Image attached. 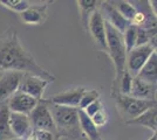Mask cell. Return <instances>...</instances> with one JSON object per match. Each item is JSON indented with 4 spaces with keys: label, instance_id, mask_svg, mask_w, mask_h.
Instances as JSON below:
<instances>
[{
    "label": "cell",
    "instance_id": "6da1fadb",
    "mask_svg": "<svg viewBox=\"0 0 157 140\" xmlns=\"http://www.w3.org/2000/svg\"><path fill=\"white\" fill-rule=\"evenodd\" d=\"M10 71L38 76L51 83L55 81L54 75L39 66L35 59L21 46L18 32L13 27H8L0 33V74Z\"/></svg>",
    "mask_w": 157,
    "mask_h": 140
},
{
    "label": "cell",
    "instance_id": "7a4b0ae2",
    "mask_svg": "<svg viewBox=\"0 0 157 140\" xmlns=\"http://www.w3.org/2000/svg\"><path fill=\"white\" fill-rule=\"evenodd\" d=\"M105 39H107V52L110 56L113 64L115 68V77L111 85V96L117 91V87L123 74L127 70L125 61H127V50H125L124 42L122 34L117 32L114 27H111L108 22L105 21Z\"/></svg>",
    "mask_w": 157,
    "mask_h": 140
},
{
    "label": "cell",
    "instance_id": "3957f363",
    "mask_svg": "<svg viewBox=\"0 0 157 140\" xmlns=\"http://www.w3.org/2000/svg\"><path fill=\"white\" fill-rule=\"evenodd\" d=\"M48 106L54 120L56 134L60 138L78 140L82 137L78 121V109L54 105L49 102Z\"/></svg>",
    "mask_w": 157,
    "mask_h": 140
},
{
    "label": "cell",
    "instance_id": "277c9868",
    "mask_svg": "<svg viewBox=\"0 0 157 140\" xmlns=\"http://www.w3.org/2000/svg\"><path fill=\"white\" fill-rule=\"evenodd\" d=\"M111 97L115 99L118 113L121 118L124 120V123L137 118L138 116L144 113L151 107H156V100L138 99L129 95H121V93H116Z\"/></svg>",
    "mask_w": 157,
    "mask_h": 140
},
{
    "label": "cell",
    "instance_id": "5b68a950",
    "mask_svg": "<svg viewBox=\"0 0 157 140\" xmlns=\"http://www.w3.org/2000/svg\"><path fill=\"white\" fill-rule=\"evenodd\" d=\"M28 118L31 121L33 132L34 131H47L53 134H56L54 120H53L52 113L49 111L47 99L42 98V99L38 100V104L32 110V112L28 114Z\"/></svg>",
    "mask_w": 157,
    "mask_h": 140
},
{
    "label": "cell",
    "instance_id": "8992f818",
    "mask_svg": "<svg viewBox=\"0 0 157 140\" xmlns=\"http://www.w3.org/2000/svg\"><path fill=\"white\" fill-rule=\"evenodd\" d=\"M154 53H156V48L151 45L135 47L130 52L127 53L125 68H127V71L131 75V77L137 76L140 70L144 67V64L148 62Z\"/></svg>",
    "mask_w": 157,
    "mask_h": 140
},
{
    "label": "cell",
    "instance_id": "52a82bcc",
    "mask_svg": "<svg viewBox=\"0 0 157 140\" xmlns=\"http://www.w3.org/2000/svg\"><path fill=\"white\" fill-rule=\"evenodd\" d=\"M48 84H51V82L42 80L38 76L24 75L21 81H20L18 90L21 92L26 93L28 96H31L33 98H35L36 100H40L42 99L45 89L47 88Z\"/></svg>",
    "mask_w": 157,
    "mask_h": 140
},
{
    "label": "cell",
    "instance_id": "ba28073f",
    "mask_svg": "<svg viewBox=\"0 0 157 140\" xmlns=\"http://www.w3.org/2000/svg\"><path fill=\"white\" fill-rule=\"evenodd\" d=\"M88 32L92 35L93 40L96 46L102 50L107 52V39H105V19L100 12V8L92 14L88 22Z\"/></svg>",
    "mask_w": 157,
    "mask_h": 140
},
{
    "label": "cell",
    "instance_id": "9c48e42d",
    "mask_svg": "<svg viewBox=\"0 0 157 140\" xmlns=\"http://www.w3.org/2000/svg\"><path fill=\"white\" fill-rule=\"evenodd\" d=\"M36 104H38V100L35 98L21 92L19 90L14 92L6 102V105L11 112L22 114H29Z\"/></svg>",
    "mask_w": 157,
    "mask_h": 140
},
{
    "label": "cell",
    "instance_id": "30bf717a",
    "mask_svg": "<svg viewBox=\"0 0 157 140\" xmlns=\"http://www.w3.org/2000/svg\"><path fill=\"white\" fill-rule=\"evenodd\" d=\"M100 7H101L100 12L102 14L105 22H108L111 27H114L121 34L124 33L125 29L131 25L129 21H127L121 14L118 13L116 8L111 5L110 1H101Z\"/></svg>",
    "mask_w": 157,
    "mask_h": 140
},
{
    "label": "cell",
    "instance_id": "8fae6325",
    "mask_svg": "<svg viewBox=\"0 0 157 140\" xmlns=\"http://www.w3.org/2000/svg\"><path fill=\"white\" fill-rule=\"evenodd\" d=\"M25 74L10 71L2 74L0 77V104L6 103L7 99L18 91L20 81Z\"/></svg>",
    "mask_w": 157,
    "mask_h": 140
},
{
    "label": "cell",
    "instance_id": "7c38bea8",
    "mask_svg": "<svg viewBox=\"0 0 157 140\" xmlns=\"http://www.w3.org/2000/svg\"><path fill=\"white\" fill-rule=\"evenodd\" d=\"M86 91V88H75L73 90H67L63 92H60L54 95L53 97L48 98V102L54 105L67 107H78V103L82 97L83 92Z\"/></svg>",
    "mask_w": 157,
    "mask_h": 140
},
{
    "label": "cell",
    "instance_id": "4fadbf2b",
    "mask_svg": "<svg viewBox=\"0 0 157 140\" xmlns=\"http://www.w3.org/2000/svg\"><path fill=\"white\" fill-rule=\"evenodd\" d=\"M10 126H11L14 137L20 138V139H26L33 132L28 114L11 112L10 113Z\"/></svg>",
    "mask_w": 157,
    "mask_h": 140
},
{
    "label": "cell",
    "instance_id": "5bb4252c",
    "mask_svg": "<svg viewBox=\"0 0 157 140\" xmlns=\"http://www.w3.org/2000/svg\"><path fill=\"white\" fill-rule=\"evenodd\" d=\"M48 4H51V1L40 4V5H31L26 11L19 14L20 19L26 25H34V26L42 25L47 19Z\"/></svg>",
    "mask_w": 157,
    "mask_h": 140
},
{
    "label": "cell",
    "instance_id": "9a60e30c",
    "mask_svg": "<svg viewBox=\"0 0 157 140\" xmlns=\"http://www.w3.org/2000/svg\"><path fill=\"white\" fill-rule=\"evenodd\" d=\"M134 98L145 100H156V85L148 84L138 77H132L130 95Z\"/></svg>",
    "mask_w": 157,
    "mask_h": 140
},
{
    "label": "cell",
    "instance_id": "2e32d148",
    "mask_svg": "<svg viewBox=\"0 0 157 140\" xmlns=\"http://www.w3.org/2000/svg\"><path fill=\"white\" fill-rule=\"evenodd\" d=\"M76 4L78 6V9H80V19H81V22H82V26H83L86 32H88L89 19H90L92 14L101 6V1H96V0H78Z\"/></svg>",
    "mask_w": 157,
    "mask_h": 140
},
{
    "label": "cell",
    "instance_id": "e0dca14e",
    "mask_svg": "<svg viewBox=\"0 0 157 140\" xmlns=\"http://www.w3.org/2000/svg\"><path fill=\"white\" fill-rule=\"evenodd\" d=\"M156 66H157V55L156 53H154L150 56V59L148 60V62L144 64V67L140 70V73L137 74V76L141 81H143L148 84L151 85H156L157 82V73H156Z\"/></svg>",
    "mask_w": 157,
    "mask_h": 140
},
{
    "label": "cell",
    "instance_id": "ac0fdd59",
    "mask_svg": "<svg viewBox=\"0 0 157 140\" xmlns=\"http://www.w3.org/2000/svg\"><path fill=\"white\" fill-rule=\"evenodd\" d=\"M78 121H80V128L82 134H86L89 140H102L101 133L98 128L92 121V119L82 111L78 110Z\"/></svg>",
    "mask_w": 157,
    "mask_h": 140
},
{
    "label": "cell",
    "instance_id": "d6986e66",
    "mask_svg": "<svg viewBox=\"0 0 157 140\" xmlns=\"http://www.w3.org/2000/svg\"><path fill=\"white\" fill-rule=\"evenodd\" d=\"M156 116H157L156 107H151L148 111H145L144 113L138 116L137 118L130 120V121H128L125 124L127 125H142L144 127H148L154 133H156V130H157Z\"/></svg>",
    "mask_w": 157,
    "mask_h": 140
},
{
    "label": "cell",
    "instance_id": "ffe728a7",
    "mask_svg": "<svg viewBox=\"0 0 157 140\" xmlns=\"http://www.w3.org/2000/svg\"><path fill=\"white\" fill-rule=\"evenodd\" d=\"M10 113L6 103L0 104V140H10L15 138L10 126Z\"/></svg>",
    "mask_w": 157,
    "mask_h": 140
},
{
    "label": "cell",
    "instance_id": "44dd1931",
    "mask_svg": "<svg viewBox=\"0 0 157 140\" xmlns=\"http://www.w3.org/2000/svg\"><path fill=\"white\" fill-rule=\"evenodd\" d=\"M111 5L116 8L118 13L121 14L127 21H129L131 23V21L134 20L135 15L137 13L135 6L132 5V2L130 1H124V0H118V1H110Z\"/></svg>",
    "mask_w": 157,
    "mask_h": 140
},
{
    "label": "cell",
    "instance_id": "7402d4cb",
    "mask_svg": "<svg viewBox=\"0 0 157 140\" xmlns=\"http://www.w3.org/2000/svg\"><path fill=\"white\" fill-rule=\"evenodd\" d=\"M136 36H137V27L134 26V25H130L125 29L124 33L122 34L127 53L136 47Z\"/></svg>",
    "mask_w": 157,
    "mask_h": 140
},
{
    "label": "cell",
    "instance_id": "603a6c76",
    "mask_svg": "<svg viewBox=\"0 0 157 140\" xmlns=\"http://www.w3.org/2000/svg\"><path fill=\"white\" fill-rule=\"evenodd\" d=\"M0 4L18 14L22 13L24 11H26L27 8L31 6L29 2L26 0H1Z\"/></svg>",
    "mask_w": 157,
    "mask_h": 140
},
{
    "label": "cell",
    "instance_id": "cb8c5ba5",
    "mask_svg": "<svg viewBox=\"0 0 157 140\" xmlns=\"http://www.w3.org/2000/svg\"><path fill=\"white\" fill-rule=\"evenodd\" d=\"M100 99V92L95 89H92V90H87L83 92L81 99H80V103H78V110H85L88 105H90L92 103L96 102V100Z\"/></svg>",
    "mask_w": 157,
    "mask_h": 140
},
{
    "label": "cell",
    "instance_id": "d4e9b609",
    "mask_svg": "<svg viewBox=\"0 0 157 140\" xmlns=\"http://www.w3.org/2000/svg\"><path fill=\"white\" fill-rule=\"evenodd\" d=\"M131 82H132V77L131 75L127 70L124 71L122 78L120 81L118 83V87H117V91L116 93H121V95H130V90H131ZM114 93V95H116ZM113 95V96H114Z\"/></svg>",
    "mask_w": 157,
    "mask_h": 140
},
{
    "label": "cell",
    "instance_id": "484cf974",
    "mask_svg": "<svg viewBox=\"0 0 157 140\" xmlns=\"http://www.w3.org/2000/svg\"><path fill=\"white\" fill-rule=\"evenodd\" d=\"M90 119H92V121L94 123V125L98 128L100 126H105V124L108 123V116H107L105 110L101 109L98 112H96V113Z\"/></svg>",
    "mask_w": 157,
    "mask_h": 140
},
{
    "label": "cell",
    "instance_id": "4316f807",
    "mask_svg": "<svg viewBox=\"0 0 157 140\" xmlns=\"http://www.w3.org/2000/svg\"><path fill=\"white\" fill-rule=\"evenodd\" d=\"M101 109H103V106H102V103H101V100L98 99L96 100V102H94V103H92L90 105H88V106L86 107L85 110H82L83 112H85L89 118H92L94 114L96 113V112H98Z\"/></svg>",
    "mask_w": 157,
    "mask_h": 140
},
{
    "label": "cell",
    "instance_id": "83f0119b",
    "mask_svg": "<svg viewBox=\"0 0 157 140\" xmlns=\"http://www.w3.org/2000/svg\"><path fill=\"white\" fill-rule=\"evenodd\" d=\"M36 140H62L56 134H53L47 131H34Z\"/></svg>",
    "mask_w": 157,
    "mask_h": 140
},
{
    "label": "cell",
    "instance_id": "f1b7e54d",
    "mask_svg": "<svg viewBox=\"0 0 157 140\" xmlns=\"http://www.w3.org/2000/svg\"><path fill=\"white\" fill-rule=\"evenodd\" d=\"M25 140H36V138H35V134H34V132H32V133L29 134L28 137H27Z\"/></svg>",
    "mask_w": 157,
    "mask_h": 140
},
{
    "label": "cell",
    "instance_id": "f546056e",
    "mask_svg": "<svg viewBox=\"0 0 157 140\" xmlns=\"http://www.w3.org/2000/svg\"><path fill=\"white\" fill-rule=\"evenodd\" d=\"M148 140H157V135H156V133L152 134V135H151L150 139H148Z\"/></svg>",
    "mask_w": 157,
    "mask_h": 140
},
{
    "label": "cell",
    "instance_id": "4dcf8cb0",
    "mask_svg": "<svg viewBox=\"0 0 157 140\" xmlns=\"http://www.w3.org/2000/svg\"><path fill=\"white\" fill-rule=\"evenodd\" d=\"M10 140H25V139H20V138H13V139H10Z\"/></svg>",
    "mask_w": 157,
    "mask_h": 140
}]
</instances>
